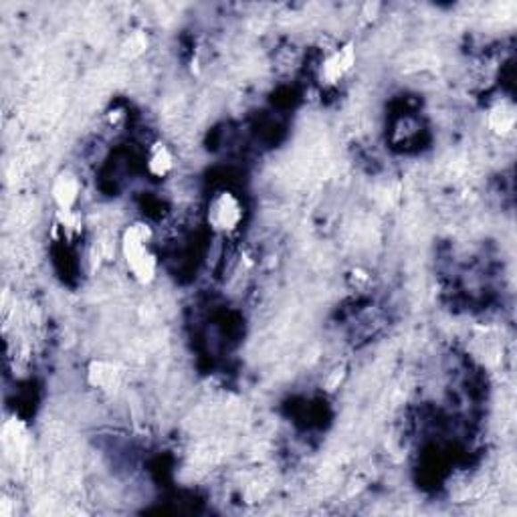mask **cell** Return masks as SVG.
I'll return each instance as SVG.
<instances>
[{
  "mask_svg": "<svg viewBox=\"0 0 517 517\" xmlns=\"http://www.w3.org/2000/svg\"><path fill=\"white\" fill-rule=\"evenodd\" d=\"M154 237L152 226L148 223H132L121 233V257H124L126 267L140 285H150L156 279L158 258L154 250L150 249V241Z\"/></svg>",
  "mask_w": 517,
  "mask_h": 517,
  "instance_id": "obj_1",
  "label": "cell"
},
{
  "mask_svg": "<svg viewBox=\"0 0 517 517\" xmlns=\"http://www.w3.org/2000/svg\"><path fill=\"white\" fill-rule=\"evenodd\" d=\"M245 209L237 194L223 190L212 196L207 209V223L212 231L217 233H234L242 223Z\"/></svg>",
  "mask_w": 517,
  "mask_h": 517,
  "instance_id": "obj_2",
  "label": "cell"
},
{
  "mask_svg": "<svg viewBox=\"0 0 517 517\" xmlns=\"http://www.w3.org/2000/svg\"><path fill=\"white\" fill-rule=\"evenodd\" d=\"M356 65V47L354 43H344L336 51H332L319 65V81L324 86H336Z\"/></svg>",
  "mask_w": 517,
  "mask_h": 517,
  "instance_id": "obj_3",
  "label": "cell"
},
{
  "mask_svg": "<svg viewBox=\"0 0 517 517\" xmlns=\"http://www.w3.org/2000/svg\"><path fill=\"white\" fill-rule=\"evenodd\" d=\"M121 368L116 362L110 360H91L86 368V380L91 388L95 390L105 392V394H113L118 392V388L121 386Z\"/></svg>",
  "mask_w": 517,
  "mask_h": 517,
  "instance_id": "obj_4",
  "label": "cell"
},
{
  "mask_svg": "<svg viewBox=\"0 0 517 517\" xmlns=\"http://www.w3.org/2000/svg\"><path fill=\"white\" fill-rule=\"evenodd\" d=\"M81 196V180L78 174L61 170L51 182V199L57 210H75Z\"/></svg>",
  "mask_w": 517,
  "mask_h": 517,
  "instance_id": "obj_5",
  "label": "cell"
},
{
  "mask_svg": "<svg viewBox=\"0 0 517 517\" xmlns=\"http://www.w3.org/2000/svg\"><path fill=\"white\" fill-rule=\"evenodd\" d=\"M146 168L152 178L162 180L172 174L174 170V154L172 150L166 146L164 142H154L148 150V160H146Z\"/></svg>",
  "mask_w": 517,
  "mask_h": 517,
  "instance_id": "obj_6",
  "label": "cell"
},
{
  "mask_svg": "<svg viewBox=\"0 0 517 517\" xmlns=\"http://www.w3.org/2000/svg\"><path fill=\"white\" fill-rule=\"evenodd\" d=\"M83 233V217L75 210H57L53 220V237L63 241L79 239Z\"/></svg>",
  "mask_w": 517,
  "mask_h": 517,
  "instance_id": "obj_7",
  "label": "cell"
},
{
  "mask_svg": "<svg viewBox=\"0 0 517 517\" xmlns=\"http://www.w3.org/2000/svg\"><path fill=\"white\" fill-rule=\"evenodd\" d=\"M488 126L493 134L509 135L515 127V108L509 102H497L488 113Z\"/></svg>",
  "mask_w": 517,
  "mask_h": 517,
  "instance_id": "obj_8",
  "label": "cell"
},
{
  "mask_svg": "<svg viewBox=\"0 0 517 517\" xmlns=\"http://www.w3.org/2000/svg\"><path fill=\"white\" fill-rule=\"evenodd\" d=\"M148 47H150L148 35L144 33V30H132V33H129L126 39L121 41L119 53H121V57H124V59L134 61V59L142 57L144 53L148 51Z\"/></svg>",
  "mask_w": 517,
  "mask_h": 517,
  "instance_id": "obj_9",
  "label": "cell"
}]
</instances>
